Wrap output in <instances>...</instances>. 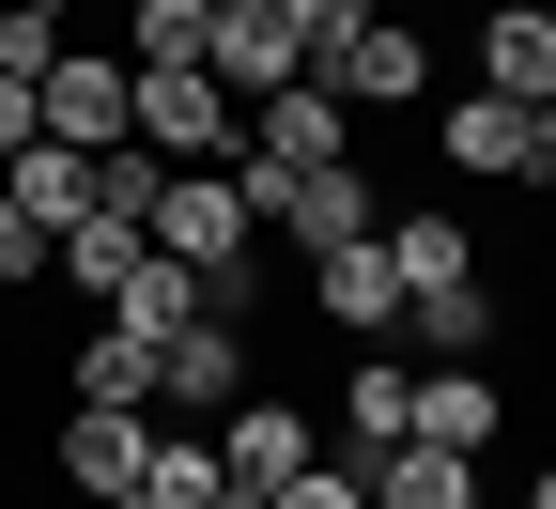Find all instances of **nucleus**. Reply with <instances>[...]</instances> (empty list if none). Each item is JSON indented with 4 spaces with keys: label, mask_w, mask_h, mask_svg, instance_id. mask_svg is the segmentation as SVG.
Here are the masks:
<instances>
[{
    "label": "nucleus",
    "mask_w": 556,
    "mask_h": 509,
    "mask_svg": "<svg viewBox=\"0 0 556 509\" xmlns=\"http://www.w3.org/2000/svg\"><path fill=\"white\" fill-rule=\"evenodd\" d=\"M387 232V186H371V155H340V170H294L263 201V247H294V263H340V247H371Z\"/></svg>",
    "instance_id": "1"
},
{
    "label": "nucleus",
    "mask_w": 556,
    "mask_h": 509,
    "mask_svg": "<svg viewBox=\"0 0 556 509\" xmlns=\"http://www.w3.org/2000/svg\"><path fill=\"white\" fill-rule=\"evenodd\" d=\"M139 139H155L170 170H232L248 155V109L201 78V62H170V78H139Z\"/></svg>",
    "instance_id": "2"
},
{
    "label": "nucleus",
    "mask_w": 556,
    "mask_h": 509,
    "mask_svg": "<svg viewBox=\"0 0 556 509\" xmlns=\"http://www.w3.org/2000/svg\"><path fill=\"white\" fill-rule=\"evenodd\" d=\"M31 109H47V139H78V155H124L139 139V62L124 47H62V78Z\"/></svg>",
    "instance_id": "3"
},
{
    "label": "nucleus",
    "mask_w": 556,
    "mask_h": 509,
    "mask_svg": "<svg viewBox=\"0 0 556 509\" xmlns=\"http://www.w3.org/2000/svg\"><path fill=\"white\" fill-rule=\"evenodd\" d=\"M248 371H263V340L201 309L186 340H155V417H232V402H248Z\"/></svg>",
    "instance_id": "4"
},
{
    "label": "nucleus",
    "mask_w": 556,
    "mask_h": 509,
    "mask_svg": "<svg viewBox=\"0 0 556 509\" xmlns=\"http://www.w3.org/2000/svg\"><path fill=\"white\" fill-rule=\"evenodd\" d=\"M217 463H232V494H278V479H309V463H325V432H309L294 386H248V402L217 417Z\"/></svg>",
    "instance_id": "5"
},
{
    "label": "nucleus",
    "mask_w": 556,
    "mask_h": 509,
    "mask_svg": "<svg viewBox=\"0 0 556 509\" xmlns=\"http://www.w3.org/2000/svg\"><path fill=\"white\" fill-rule=\"evenodd\" d=\"M325 93H340V109H417V93H433V31H417L402 0H387V16L325 62Z\"/></svg>",
    "instance_id": "6"
},
{
    "label": "nucleus",
    "mask_w": 556,
    "mask_h": 509,
    "mask_svg": "<svg viewBox=\"0 0 556 509\" xmlns=\"http://www.w3.org/2000/svg\"><path fill=\"white\" fill-rule=\"evenodd\" d=\"M155 432H170V417H109V402H62V479H78V494L109 509V494H139V479H155Z\"/></svg>",
    "instance_id": "7"
},
{
    "label": "nucleus",
    "mask_w": 556,
    "mask_h": 509,
    "mask_svg": "<svg viewBox=\"0 0 556 509\" xmlns=\"http://www.w3.org/2000/svg\"><path fill=\"white\" fill-rule=\"evenodd\" d=\"M417 448V371H402V355H371V371H340V463H402Z\"/></svg>",
    "instance_id": "8"
},
{
    "label": "nucleus",
    "mask_w": 556,
    "mask_h": 509,
    "mask_svg": "<svg viewBox=\"0 0 556 509\" xmlns=\"http://www.w3.org/2000/svg\"><path fill=\"white\" fill-rule=\"evenodd\" d=\"M433 155H448L464 186H541V155H526V109H495V93H448V109H433Z\"/></svg>",
    "instance_id": "9"
},
{
    "label": "nucleus",
    "mask_w": 556,
    "mask_h": 509,
    "mask_svg": "<svg viewBox=\"0 0 556 509\" xmlns=\"http://www.w3.org/2000/svg\"><path fill=\"white\" fill-rule=\"evenodd\" d=\"M479 93H495V109H541L556 93V16H541V0H495V16H479Z\"/></svg>",
    "instance_id": "10"
},
{
    "label": "nucleus",
    "mask_w": 556,
    "mask_h": 509,
    "mask_svg": "<svg viewBox=\"0 0 556 509\" xmlns=\"http://www.w3.org/2000/svg\"><path fill=\"white\" fill-rule=\"evenodd\" d=\"M495 432H510V386L495 371H479V355H464V371H417V448H495Z\"/></svg>",
    "instance_id": "11"
},
{
    "label": "nucleus",
    "mask_w": 556,
    "mask_h": 509,
    "mask_svg": "<svg viewBox=\"0 0 556 509\" xmlns=\"http://www.w3.org/2000/svg\"><path fill=\"white\" fill-rule=\"evenodd\" d=\"M93 170H109V155H78V139H31V155L0 170V201H16L31 232L62 247V232H78V216H93Z\"/></svg>",
    "instance_id": "12"
},
{
    "label": "nucleus",
    "mask_w": 556,
    "mask_h": 509,
    "mask_svg": "<svg viewBox=\"0 0 556 509\" xmlns=\"http://www.w3.org/2000/svg\"><path fill=\"white\" fill-rule=\"evenodd\" d=\"M309 309H325L340 340H387V325H402V263H387V232L340 247V263H309Z\"/></svg>",
    "instance_id": "13"
},
{
    "label": "nucleus",
    "mask_w": 556,
    "mask_h": 509,
    "mask_svg": "<svg viewBox=\"0 0 556 509\" xmlns=\"http://www.w3.org/2000/svg\"><path fill=\"white\" fill-rule=\"evenodd\" d=\"M139 263H155V232H124V216H78V232H62V247H47V278H62V294H93V309L124 294V278H139Z\"/></svg>",
    "instance_id": "14"
},
{
    "label": "nucleus",
    "mask_w": 556,
    "mask_h": 509,
    "mask_svg": "<svg viewBox=\"0 0 556 509\" xmlns=\"http://www.w3.org/2000/svg\"><path fill=\"white\" fill-rule=\"evenodd\" d=\"M62 402H109V417H155V340H124V325H93V340H78V371H62Z\"/></svg>",
    "instance_id": "15"
},
{
    "label": "nucleus",
    "mask_w": 556,
    "mask_h": 509,
    "mask_svg": "<svg viewBox=\"0 0 556 509\" xmlns=\"http://www.w3.org/2000/svg\"><path fill=\"white\" fill-rule=\"evenodd\" d=\"M124 62L170 78V62H217V0H124Z\"/></svg>",
    "instance_id": "16"
},
{
    "label": "nucleus",
    "mask_w": 556,
    "mask_h": 509,
    "mask_svg": "<svg viewBox=\"0 0 556 509\" xmlns=\"http://www.w3.org/2000/svg\"><path fill=\"white\" fill-rule=\"evenodd\" d=\"M402 325H417V355H433V371H464V355L495 340V278H433V294H417Z\"/></svg>",
    "instance_id": "17"
},
{
    "label": "nucleus",
    "mask_w": 556,
    "mask_h": 509,
    "mask_svg": "<svg viewBox=\"0 0 556 509\" xmlns=\"http://www.w3.org/2000/svg\"><path fill=\"white\" fill-rule=\"evenodd\" d=\"M93 325H124V340H186V325H201V278H186V263L155 247V263H139V278H124V294L93 309Z\"/></svg>",
    "instance_id": "18"
},
{
    "label": "nucleus",
    "mask_w": 556,
    "mask_h": 509,
    "mask_svg": "<svg viewBox=\"0 0 556 509\" xmlns=\"http://www.w3.org/2000/svg\"><path fill=\"white\" fill-rule=\"evenodd\" d=\"M139 509H232L217 432H155V479H139Z\"/></svg>",
    "instance_id": "19"
},
{
    "label": "nucleus",
    "mask_w": 556,
    "mask_h": 509,
    "mask_svg": "<svg viewBox=\"0 0 556 509\" xmlns=\"http://www.w3.org/2000/svg\"><path fill=\"white\" fill-rule=\"evenodd\" d=\"M371 509H479V463L464 448H402V463H371Z\"/></svg>",
    "instance_id": "20"
},
{
    "label": "nucleus",
    "mask_w": 556,
    "mask_h": 509,
    "mask_svg": "<svg viewBox=\"0 0 556 509\" xmlns=\"http://www.w3.org/2000/svg\"><path fill=\"white\" fill-rule=\"evenodd\" d=\"M387 263H402V309L433 294V278H479V247H464V216H387Z\"/></svg>",
    "instance_id": "21"
},
{
    "label": "nucleus",
    "mask_w": 556,
    "mask_h": 509,
    "mask_svg": "<svg viewBox=\"0 0 556 509\" xmlns=\"http://www.w3.org/2000/svg\"><path fill=\"white\" fill-rule=\"evenodd\" d=\"M0 78H16V93L62 78V0H0Z\"/></svg>",
    "instance_id": "22"
},
{
    "label": "nucleus",
    "mask_w": 556,
    "mask_h": 509,
    "mask_svg": "<svg viewBox=\"0 0 556 509\" xmlns=\"http://www.w3.org/2000/svg\"><path fill=\"white\" fill-rule=\"evenodd\" d=\"M371 16H387V0H278V31H294V62H309V78H325V62L356 47Z\"/></svg>",
    "instance_id": "23"
},
{
    "label": "nucleus",
    "mask_w": 556,
    "mask_h": 509,
    "mask_svg": "<svg viewBox=\"0 0 556 509\" xmlns=\"http://www.w3.org/2000/svg\"><path fill=\"white\" fill-rule=\"evenodd\" d=\"M232 509H371L356 463H309V479H278V494H232Z\"/></svg>",
    "instance_id": "24"
},
{
    "label": "nucleus",
    "mask_w": 556,
    "mask_h": 509,
    "mask_svg": "<svg viewBox=\"0 0 556 509\" xmlns=\"http://www.w3.org/2000/svg\"><path fill=\"white\" fill-rule=\"evenodd\" d=\"M16 278H47V232H31L16 201H0V294H16Z\"/></svg>",
    "instance_id": "25"
},
{
    "label": "nucleus",
    "mask_w": 556,
    "mask_h": 509,
    "mask_svg": "<svg viewBox=\"0 0 556 509\" xmlns=\"http://www.w3.org/2000/svg\"><path fill=\"white\" fill-rule=\"evenodd\" d=\"M526 155H541V186H556V93H541V109H526Z\"/></svg>",
    "instance_id": "26"
},
{
    "label": "nucleus",
    "mask_w": 556,
    "mask_h": 509,
    "mask_svg": "<svg viewBox=\"0 0 556 509\" xmlns=\"http://www.w3.org/2000/svg\"><path fill=\"white\" fill-rule=\"evenodd\" d=\"M526 509H556V463H541V479H526Z\"/></svg>",
    "instance_id": "27"
},
{
    "label": "nucleus",
    "mask_w": 556,
    "mask_h": 509,
    "mask_svg": "<svg viewBox=\"0 0 556 509\" xmlns=\"http://www.w3.org/2000/svg\"><path fill=\"white\" fill-rule=\"evenodd\" d=\"M62 16H124V0H62Z\"/></svg>",
    "instance_id": "28"
},
{
    "label": "nucleus",
    "mask_w": 556,
    "mask_h": 509,
    "mask_svg": "<svg viewBox=\"0 0 556 509\" xmlns=\"http://www.w3.org/2000/svg\"><path fill=\"white\" fill-rule=\"evenodd\" d=\"M541 16H556V0H541Z\"/></svg>",
    "instance_id": "29"
}]
</instances>
